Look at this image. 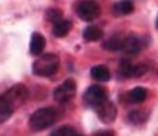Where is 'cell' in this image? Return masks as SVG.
I'll return each instance as SVG.
<instances>
[{"label":"cell","instance_id":"23","mask_svg":"<svg viewBox=\"0 0 158 136\" xmlns=\"http://www.w3.org/2000/svg\"><path fill=\"white\" fill-rule=\"evenodd\" d=\"M156 26H157V29H158V15H157V21H156Z\"/></svg>","mask_w":158,"mask_h":136},{"label":"cell","instance_id":"3","mask_svg":"<svg viewBox=\"0 0 158 136\" xmlns=\"http://www.w3.org/2000/svg\"><path fill=\"white\" fill-rule=\"evenodd\" d=\"M75 11H77V15L85 22L94 21L101 14L100 6L94 0H79L75 6Z\"/></svg>","mask_w":158,"mask_h":136},{"label":"cell","instance_id":"13","mask_svg":"<svg viewBox=\"0 0 158 136\" xmlns=\"http://www.w3.org/2000/svg\"><path fill=\"white\" fill-rule=\"evenodd\" d=\"M134 11V3L131 0H121L112 7V12L114 15H128Z\"/></svg>","mask_w":158,"mask_h":136},{"label":"cell","instance_id":"24","mask_svg":"<svg viewBox=\"0 0 158 136\" xmlns=\"http://www.w3.org/2000/svg\"><path fill=\"white\" fill-rule=\"evenodd\" d=\"M75 136H83V135H78V134H77V135H75Z\"/></svg>","mask_w":158,"mask_h":136},{"label":"cell","instance_id":"17","mask_svg":"<svg viewBox=\"0 0 158 136\" xmlns=\"http://www.w3.org/2000/svg\"><path fill=\"white\" fill-rule=\"evenodd\" d=\"M121 44H123V38L120 37H112L109 39L102 42V48L109 52H117L121 49Z\"/></svg>","mask_w":158,"mask_h":136},{"label":"cell","instance_id":"10","mask_svg":"<svg viewBox=\"0 0 158 136\" xmlns=\"http://www.w3.org/2000/svg\"><path fill=\"white\" fill-rule=\"evenodd\" d=\"M45 45H47V41H45V37L40 33H33L31 38H30V53L34 56H40L45 49Z\"/></svg>","mask_w":158,"mask_h":136},{"label":"cell","instance_id":"1","mask_svg":"<svg viewBox=\"0 0 158 136\" xmlns=\"http://www.w3.org/2000/svg\"><path fill=\"white\" fill-rule=\"evenodd\" d=\"M60 60L55 53H45L33 63V74L42 78H51L59 69Z\"/></svg>","mask_w":158,"mask_h":136},{"label":"cell","instance_id":"8","mask_svg":"<svg viewBox=\"0 0 158 136\" xmlns=\"http://www.w3.org/2000/svg\"><path fill=\"white\" fill-rule=\"evenodd\" d=\"M143 45L140 38H138L136 35H128V37L123 38V44H121V52L127 53V55H138L142 51Z\"/></svg>","mask_w":158,"mask_h":136},{"label":"cell","instance_id":"18","mask_svg":"<svg viewBox=\"0 0 158 136\" xmlns=\"http://www.w3.org/2000/svg\"><path fill=\"white\" fill-rule=\"evenodd\" d=\"M132 68H134V64L128 60H121L120 64H118V75L121 78H132Z\"/></svg>","mask_w":158,"mask_h":136},{"label":"cell","instance_id":"9","mask_svg":"<svg viewBox=\"0 0 158 136\" xmlns=\"http://www.w3.org/2000/svg\"><path fill=\"white\" fill-rule=\"evenodd\" d=\"M147 95H149V91H147L146 89L135 87L124 94V101L130 105H138V104H142V102L146 101Z\"/></svg>","mask_w":158,"mask_h":136},{"label":"cell","instance_id":"2","mask_svg":"<svg viewBox=\"0 0 158 136\" xmlns=\"http://www.w3.org/2000/svg\"><path fill=\"white\" fill-rule=\"evenodd\" d=\"M56 118H57V112L53 108H41L30 116L29 125H30L31 131L40 132L52 127L56 122Z\"/></svg>","mask_w":158,"mask_h":136},{"label":"cell","instance_id":"14","mask_svg":"<svg viewBox=\"0 0 158 136\" xmlns=\"http://www.w3.org/2000/svg\"><path fill=\"white\" fill-rule=\"evenodd\" d=\"M104 35V31L98 26H87L83 30V39L87 42H95L100 41Z\"/></svg>","mask_w":158,"mask_h":136},{"label":"cell","instance_id":"20","mask_svg":"<svg viewBox=\"0 0 158 136\" xmlns=\"http://www.w3.org/2000/svg\"><path fill=\"white\" fill-rule=\"evenodd\" d=\"M63 18V14H61L60 10L57 8H49L47 11V19L49 22L52 23H56L57 21H60V19Z\"/></svg>","mask_w":158,"mask_h":136},{"label":"cell","instance_id":"22","mask_svg":"<svg viewBox=\"0 0 158 136\" xmlns=\"http://www.w3.org/2000/svg\"><path fill=\"white\" fill-rule=\"evenodd\" d=\"M94 136H114V132L113 131H109V129H105V131L97 132Z\"/></svg>","mask_w":158,"mask_h":136},{"label":"cell","instance_id":"6","mask_svg":"<svg viewBox=\"0 0 158 136\" xmlns=\"http://www.w3.org/2000/svg\"><path fill=\"white\" fill-rule=\"evenodd\" d=\"M3 95L11 102V105L14 106L15 110H16L19 106H22L26 102V99L29 97V90L26 89L25 84L18 83V84L12 86L11 89H8Z\"/></svg>","mask_w":158,"mask_h":136},{"label":"cell","instance_id":"7","mask_svg":"<svg viewBox=\"0 0 158 136\" xmlns=\"http://www.w3.org/2000/svg\"><path fill=\"white\" fill-rule=\"evenodd\" d=\"M95 113H97L100 121H102L104 124H112L117 117V108L113 102L110 101H104L102 104H100L98 106L94 108Z\"/></svg>","mask_w":158,"mask_h":136},{"label":"cell","instance_id":"5","mask_svg":"<svg viewBox=\"0 0 158 136\" xmlns=\"http://www.w3.org/2000/svg\"><path fill=\"white\" fill-rule=\"evenodd\" d=\"M108 99V93L101 84H93L85 91L83 94V102L89 108H95L104 101Z\"/></svg>","mask_w":158,"mask_h":136},{"label":"cell","instance_id":"16","mask_svg":"<svg viewBox=\"0 0 158 136\" xmlns=\"http://www.w3.org/2000/svg\"><path fill=\"white\" fill-rule=\"evenodd\" d=\"M91 78L98 82H108L110 79V72L105 65H95L90 71Z\"/></svg>","mask_w":158,"mask_h":136},{"label":"cell","instance_id":"19","mask_svg":"<svg viewBox=\"0 0 158 136\" xmlns=\"http://www.w3.org/2000/svg\"><path fill=\"white\" fill-rule=\"evenodd\" d=\"M77 131L71 127V125H63V127H59L57 129H55L51 134V136H75Z\"/></svg>","mask_w":158,"mask_h":136},{"label":"cell","instance_id":"21","mask_svg":"<svg viewBox=\"0 0 158 136\" xmlns=\"http://www.w3.org/2000/svg\"><path fill=\"white\" fill-rule=\"evenodd\" d=\"M149 71V65L146 63H139V64H135L132 68V78H139L143 74Z\"/></svg>","mask_w":158,"mask_h":136},{"label":"cell","instance_id":"4","mask_svg":"<svg viewBox=\"0 0 158 136\" xmlns=\"http://www.w3.org/2000/svg\"><path fill=\"white\" fill-rule=\"evenodd\" d=\"M77 95V83L74 79H67L53 91V98L59 104H67Z\"/></svg>","mask_w":158,"mask_h":136},{"label":"cell","instance_id":"12","mask_svg":"<svg viewBox=\"0 0 158 136\" xmlns=\"http://www.w3.org/2000/svg\"><path fill=\"white\" fill-rule=\"evenodd\" d=\"M14 112H15V108L11 105V102L4 95H2L0 97V124L7 121L14 114Z\"/></svg>","mask_w":158,"mask_h":136},{"label":"cell","instance_id":"15","mask_svg":"<svg viewBox=\"0 0 158 136\" xmlns=\"http://www.w3.org/2000/svg\"><path fill=\"white\" fill-rule=\"evenodd\" d=\"M149 118V113L143 109H135L128 113V121L134 125H142L147 121Z\"/></svg>","mask_w":158,"mask_h":136},{"label":"cell","instance_id":"11","mask_svg":"<svg viewBox=\"0 0 158 136\" xmlns=\"http://www.w3.org/2000/svg\"><path fill=\"white\" fill-rule=\"evenodd\" d=\"M71 27H72L71 21L61 18L60 21H57L56 23H53V29H52V33H53L55 37L61 38V37H65V35L70 33Z\"/></svg>","mask_w":158,"mask_h":136}]
</instances>
